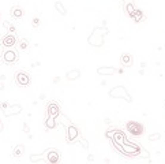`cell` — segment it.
I'll list each match as a JSON object with an SVG mask.
<instances>
[{"mask_svg":"<svg viewBox=\"0 0 165 164\" xmlns=\"http://www.w3.org/2000/svg\"><path fill=\"white\" fill-rule=\"evenodd\" d=\"M1 59H3V62L6 65H15L16 62H18V59H19V56H18V53H16L15 51L8 48V49H4L3 51Z\"/></svg>","mask_w":165,"mask_h":164,"instance_id":"6da1fadb","label":"cell"},{"mask_svg":"<svg viewBox=\"0 0 165 164\" xmlns=\"http://www.w3.org/2000/svg\"><path fill=\"white\" fill-rule=\"evenodd\" d=\"M14 79H15V84L19 85V86H27L30 85V75L25 71H16L14 74Z\"/></svg>","mask_w":165,"mask_h":164,"instance_id":"7a4b0ae2","label":"cell"},{"mask_svg":"<svg viewBox=\"0 0 165 164\" xmlns=\"http://www.w3.org/2000/svg\"><path fill=\"white\" fill-rule=\"evenodd\" d=\"M127 130L133 135H142L143 134V126L138 122H128L127 123Z\"/></svg>","mask_w":165,"mask_h":164,"instance_id":"3957f363","label":"cell"},{"mask_svg":"<svg viewBox=\"0 0 165 164\" xmlns=\"http://www.w3.org/2000/svg\"><path fill=\"white\" fill-rule=\"evenodd\" d=\"M0 44L3 45V48H6V49L13 48L14 45L16 44V37L14 34H11V33H8V34H6L3 39H1Z\"/></svg>","mask_w":165,"mask_h":164,"instance_id":"277c9868","label":"cell"},{"mask_svg":"<svg viewBox=\"0 0 165 164\" xmlns=\"http://www.w3.org/2000/svg\"><path fill=\"white\" fill-rule=\"evenodd\" d=\"M45 160L48 163H57L60 160V153L55 149H49V151L45 152Z\"/></svg>","mask_w":165,"mask_h":164,"instance_id":"5b68a950","label":"cell"},{"mask_svg":"<svg viewBox=\"0 0 165 164\" xmlns=\"http://www.w3.org/2000/svg\"><path fill=\"white\" fill-rule=\"evenodd\" d=\"M110 96H116V97L123 96V97H124V100H127V101H131V99H130L128 93H127L126 90H124V88H123V86H119V88H116V89L110 90Z\"/></svg>","mask_w":165,"mask_h":164,"instance_id":"8992f818","label":"cell"},{"mask_svg":"<svg viewBox=\"0 0 165 164\" xmlns=\"http://www.w3.org/2000/svg\"><path fill=\"white\" fill-rule=\"evenodd\" d=\"M11 16L14 19H21L23 16V8L21 6H13L11 7Z\"/></svg>","mask_w":165,"mask_h":164,"instance_id":"52a82bcc","label":"cell"},{"mask_svg":"<svg viewBox=\"0 0 165 164\" xmlns=\"http://www.w3.org/2000/svg\"><path fill=\"white\" fill-rule=\"evenodd\" d=\"M77 137H78V129L75 127V126H68V130H67V140H68V141H74Z\"/></svg>","mask_w":165,"mask_h":164,"instance_id":"ba28073f","label":"cell"},{"mask_svg":"<svg viewBox=\"0 0 165 164\" xmlns=\"http://www.w3.org/2000/svg\"><path fill=\"white\" fill-rule=\"evenodd\" d=\"M59 112H60V111H59V105L56 103H51L48 105V115L49 116H53V118H55V116L59 115Z\"/></svg>","mask_w":165,"mask_h":164,"instance_id":"9c48e42d","label":"cell"},{"mask_svg":"<svg viewBox=\"0 0 165 164\" xmlns=\"http://www.w3.org/2000/svg\"><path fill=\"white\" fill-rule=\"evenodd\" d=\"M122 65L126 66V67H130L133 65V58L130 53H123L122 55Z\"/></svg>","mask_w":165,"mask_h":164,"instance_id":"30bf717a","label":"cell"},{"mask_svg":"<svg viewBox=\"0 0 165 164\" xmlns=\"http://www.w3.org/2000/svg\"><path fill=\"white\" fill-rule=\"evenodd\" d=\"M23 152H25V146L23 145H18V146H15L14 148V152H13V154H14V157H21L23 154Z\"/></svg>","mask_w":165,"mask_h":164,"instance_id":"8fae6325","label":"cell"},{"mask_svg":"<svg viewBox=\"0 0 165 164\" xmlns=\"http://www.w3.org/2000/svg\"><path fill=\"white\" fill-rule=\"evenodd\" d=\"M115 73V68L112 67H101L98 68V74H105V75H110Z\"/></svg>","mask_w":165,"mask_h":164,"instance_id":"7c38bea8","label":"cell"},{"mask_svg":"<svg viewBox=\"0 0 165 164\" xmlns=\"http://www.w3.org/2000/svg\"><path fill=\"white\" fill-rule=\"evenodd\" d=\"M131 16L134 18V21H135V22H141V21L143 19V13H142V11H139V10H135Z\"/></svg>","mask_w":165,"mask_h":164,"instance_id":"4fadbf2b","label":"cell"},{"mask_svg":"<svg viewBox=\"0 0 165 164\" xmlns=\"http://www.w3.org/2000/svg\"><path fill=\"white\" fill-rule=\"evenodd\" d=\"M4 27H6V29L8 30V33H11V34H14V33L16 32V27H15V26H14L11 22H7V21L4 22Z\"/></svg>","mask_w":165,"mask_h":164,"instance_id":"5bb4252c","label":"cell"},{"mask_svg":"<svg viewBox=\"0 0 165 164\" xmlns=\"http://www.w3.org/2000/svg\"><path fill=\"white\" fill-rule=\"evenodd\" d=\"M45 125H46V127H49V129H53V127H55L56 122H55V119H53V116H49L48 119H46Z\"/></svg>","mask_w":165,"mask_h":164,"instance_id":"9a60e30c","label":"cell"},{"mask_svg":"<svg viewBox=\"0 0 165 164\" xmlns=\"http://www.w3.org/2000/svg\"><path fill=\"white\" fill-rule=\"evenodd\" d=\"M78 77H79V71H78V70L67 73V78H68V79H75V78H78Z\"/></svg>","mask_w":165,"mask_h":164,"instance_id":"2e32d148","label":"cell"},{"mask_svg":"<svg viewBox=\"0 0 165 164\" xmlns=\"http://www.w3.org/2000/svg\"><path fill=\"white\" fill-rule=\"evenodd\" d=\"M19 48L21 49H27V48H29V41H27L26 39L19 40Z\"/></svg>","mask_w":165,"mask_h":164,"instance_id":"e0dca14e","label":"cell"},{"mask_svg":"<svg viewBox=\"0 0 165 164\" xmlns=\"http://www.w3.org/2000/svg\"><path fill=\"white\" fill-rule=\"evenodd\" d=\"M55 7H56V8H57V10H59V13L62 14V15H64V14H66V10H64V7H63L62 4H60V1H57V3L55 4Z\"/></svg>","mask_w":165,"mask_h":164,"instance_id":"ac0fdd59","label":"cell"},{"mask_svg":"<svg viewBox=\"0 0 165 164\" xmlns=\"http://www.w3.org/2000/svg\"><path fill=\"white\" fill-rule=\"evenodd\" d=\"M40 23H41V21H40V18H33V22H32V25L34 26V27H38V26H40Z\"/></svg>","mask_w":165,"mask_h":164,"instance_id":"d6986e66","label":"cell"},{"mask_svg":"<svg viewBox=\"0 0 165 164\" xmlns=\"http://www.w3.org/2000/svg\"><path fill=\"white\" fill-rule=\"evenodd\" d=\"M82 145H83L85 148H88V144H86V140H82Z\"/></svg>","mask_w":165,"mask_h":164,"instance_id":"ffe728a7","label":"cell"},{"mask_svg":"<svg viewBox=\"0 0 165 164\" xmlns=\"http://www.w3.org/2000/svg\"><path fill=\"white\" fill-rule=\"evenodd\" d=\"M3 129H4V126H3V123H1V120H0V131H3Z\"/></svg>","mask_w":165,"mask_h":164,"instance_id":"44dd1931","label":"cell"},{"mask_svg":"<svg viewBox=\"0 0 165 164\" xmlns=\"http://www.w3.org/2000/svg\"><path fill=\"white\" fill-rule=\"evenodd\" d=\"M3 89V84H0V90Z\"/></svg>","mask_w":165,"mask_h":164,"instance_id":"7402d4cb","label":"cell"}]
</instances>
